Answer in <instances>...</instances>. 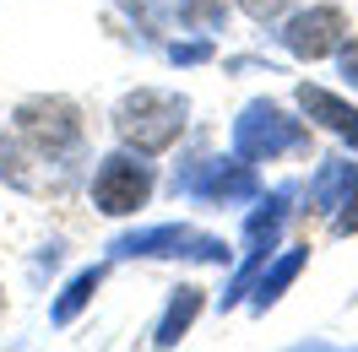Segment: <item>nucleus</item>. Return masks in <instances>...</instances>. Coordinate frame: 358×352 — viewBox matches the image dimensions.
Returning a JSON list of instances; mask_svg holds the SVG:
<instances>
[{
    "mask_svg": "<svg viewBox=\"0 0 358 352\" xmlns=\"http://www.w3.org/2000/svg\"><path fill=\"white\" fill-rule=\"evenodd\" d=\"M179 131H185V98H174V92L136 87L131 98H120V109H114V135H120L125 147H136L141 157L174 147Z\"/></svg>",
    "mask_w": 358,
    "mask_h": 352,
    "instance_id": "obj_1",
    "label": "nucleus"
},
{
    "mask_svg": "<svg viewBox=\"0 0 358 352\" xmlns=\"http://www.w3.org/2000/svg\"><path fill=\"white\" fill-rule=\"evenodd\" d=\"M331 233H358V190L348 196V206L331 217Z\"/></svg>",
    "mask_w": 358,
    "mask_h": 352,
    "instance_id": "obj_16",
    "label": "nucleus"
},
{
    "mask_svg": "<svg viewBox=\"0 0 358 352\" xmlns=\"http://www.w3.org/2000/svg\"><path fill=\"white\" fill-rule=\"evenodd\" d=\"M304 141H310L304 125L288 119L277 103H250V109L239 114V125H234V147H239V157H250V163H271V157H282V152H299Z\"/></svg>",
    "mask_w": 358,
    "mask_h": 352,
    "instance_id": "obj_2",
    "label": "nucleus"
},
{
    "mask_svg": "<svg viewBox=\"0 0 358 352\" xmlns=\"http://www.w3.org/2000/svg\"><path fill=\"white\" fill-rule=\"evenodd\" d=\"M114 255H190V261H228V244L212 239V233H196L185 222H163V228H147V233H131V239H114Z\"/></svg>",
    "mask_w": 358,
    "mask_h": 352,
    "instance_id": "obj_5",
    "label": "nucleus"
},
{
    "mask_svg": "<svg viewBox=\"0 0 358 352\" xmlns=\"http://www.w3.org/2000/svg\"><path fill=\"white\" fill-rule=\"evenodd\" d=\"M147 196H152V168H147V163H136V157H125V152L103 157V168H98V179H92L98 212L125 217V212H136Z\"/></svg>",
    "mask_w": 358,
    "mask_h": 352,
    "instance_id": "obj_6",
    "label": "nucleus"
},
{
    "mask_svg": "<svg viewBox=\"0 0 358 352\" xmlns=\"http://www.w3.org/2000/svg\"><path fill=\"white\" fill-rule=\"evenodd\" d=\"M17 131H22L38 152L60 157L82 141V114H76V103H66V98H27L22 109H17Z\"/></svg>",
    "mask_w": 358,
    "mask_h": 352,
    "instance_id": "obj_4",
    "label": "nucleus"
},
{
    "mask_svg": "<svg viewBox=\"0 0 358 352\" xmlns=\"http://www.w3.org/2000/svg\"><path fill=\"white\" fill-rule=\"evenodd\" d=\"M17 163H22V157H17V147H11V141H6V135H0V179H11V184H22V168H17Z\"/></svg>",
    "mask_w": 358,
    "mask_h": 352,
    "instance_id": "obj_15",
    "label": "nucleus"
},
{
    "mask_svg": "<svg viewBox=\"0 0 358 352\" xmlns=\"http://www.w3.org/2000/svg\"><path fill=\"white\" fill-rule=\"evenodd\" d=\"M174 190L190 200H206V206H234V200L255 196V168H250V157L245 163H234V157H201L185 174H174Z\"/></svg>",
    "mask_w": 358,
    "mask_h": 352,
    "instance_id": "obj_3",
    "label": "nucleus"
},
{
    "mask_svg": "<svg viewBox=\"0 0 358 352\" xmlns=\"http://www.w3.org/2000/svg\"><path fill=\"white\" fill-rule=\"evenodd\" d=\"M353 190H358V168H353V163H320V174L310 179V206L336 217Z\"/></svg>",
    "mask_w": 358,
    "mask_h": 352,
    "instance_id": "obj_10",
    "label": "nucleus"
},
{
    "mask_svg": "<svg viewBox=\"0 0 358 352\" xmlns=\"http://www.w3.org/2000/svg\"><path fill=\"white\" fill-rule=\"evenodd\" d=\"M239 6H245V11L255 17V22H271V17H277V11L288 6V0H239Z\"/></svg>",
    "mask_w": 358,
    "mask_h": 352,
    "instance_id": "obj_17",
    "label": "nucleus"
},
{
    "mask_svg": "<svg viewBox=\"0 0 358 352\" xmlns=\"http://www.w3.org/2000/svg\"><path fill=\"white\" fill-rule=\"evenodd\" d=\"M169 54H174L179 66H196V60H206L212 49H206V44H174V49H169Z\"/></svg>",
    "mask_w": 358,
    "mask_h": 352,
    "instance_id": "obj_18",
    "label": "nucleus"
},
{
    "mask_svg": "<svg viewBox=\"0 0 358 352\" xmlns=\"http://www.w3.org/2000/svg\"><path fill=\"white\" fill-rule=\"evenodd\" d=\"M201 314V287H179L174 298H169V309H163V320H157V330H152V342L157 347H174L179 336L190 330V320Z\"/></svg>",
    "mask_w": 358,
    "mask_h": 352,
    "instance_id": "obj_12",
    "label": "nucleus"
},
{
    "mask_svg": "<svg viewBox=\"0 0 358 352\" xmlns=\"http://www.w3.org/2000/svg\"><path fill=\"white\" fill-rule=\"evenodd\" d=\"M98 282H103V265H87L82 277H71V287L60 293V304H55V320H60V325H66V320H76V314H82V304L98 293Z\"/></svg>",
    "mask_w": 358,
    "mask_h": 352,
    "instance_id": "obj_13",
    "label": "nucleus"
},
{
    "mask_svg": "<svg viewBox=\"0 0 358 352\" xmlns=\"http://www.w3.org/2000/svg\"><path fill=\"white\" fill-rule=\"evenodd\" d=\"M304 261H310V244H293L288 255H277V261L261 271V282H255V309H266V304H277L282 293H288V282L304 271Z\"/></svg>",
    "mask_w": 358,
    "mask_h": 352,
    "instance_id": "obj_11",
    "label": "nucleus"
},
{
    "mask_svg": "<svg viewBox=\"0 0 358 352\" xmlns=\"http://www.w3.org/2000/svg\"><path fill=\"white\" fill-rule=\"evenodd\" d=\"M228 17V0H179V22H190V27H223Z\"/></svg>",
    "mask_w": 358,
    "mask_h": 352,
    "instance_id": "obj_14",
    "label": "nucleus"
},
{
    "mask_svg": "<svg viewBox=\"0 0 358 352\" xmlns=\"http://www.w3.org/2000/svg\"><path fill=\"white\" fill-rule=\"evenodd\" d=\"M0 309H6V293H0Z\"/></svg>",
    "mask_w": 358,
    "mask_h": 352,
    "instance_id": "obj_20",
    "label": "nucleus"
},
{
    "mask_svg": "<svg viewBox=\"0 0 358 352\" xmlns=\"http://www.w3.org/2000/svg\"><path fill=\"white\" fill-rule=\"evenodd\" d=\"M288 196L293 190H277L271 200H261L255 212H250V222H245V244H250V261H245V271L234 277V287L223 293V304H239V293L250 287V277L266 265V255H271V244H277V233H282V217H288Z\"/></svg>",
    "mask_w": 358,
    "mask_h": 352,
    "instance_id": "obj_8",
    "label": "nucleus"
},
{
    "mask_svg": "<svg viewBox=\"0 0 358 352\" xmlns=\"http://www.w3.org/2000/svg\"><path fill=\"white\" fill-rule=\"evenodd\" d=\"M342 76L358 87V44H353V49H342Z\"/></svg>",
    "mask_w": 358,
    "mask_h": 352,
    "instance_id": "obj_19",
    "label": "nucleus"
},
{
    "mask_svg": "<svg viewBox=\"0 0 358 352\" xmlns=\"http://www.w3.org/2000/svg\"><path fill=\"white\" fill-rule=\"evenodd\" d=\"M342 38H348V11L342 6H310L304 17H293L282 27V44L299 60H326L331 49H342Z\"/></svg>",
    "mask_w": 358,
    "mask_h": 352,
    "instance_id": "obj_7",
    "label": "nucleus"
},
{
    "mask_svg": "<svg viewBox=\"0 0 358 352\" xmlns=\"http://www.w3.org/2000/svg\"><path fill=\"white\" fill-rule=\"evenodd\" d=\"M299 109L310 114V119H320L331 135H342V141H353V147H358V109H353V103H342L336 92L304 82V87H299Z\"/></svg>",
    "mask_w": 358,
    "mask_h": 352,
    "instance_id": "obj_9",
    "label": "nucleus"
}]
</instances>
